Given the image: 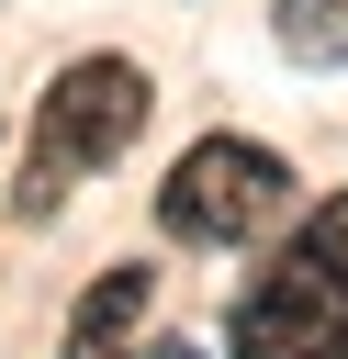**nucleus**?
I'll list each match as a JSON object with an SVG mask.
<instances>
[{
  "mask_svg": "<svg viewBox=\"0 0 348 359\" xmlns=\"http://www.w3.org/2000/svg\"><path fill=\"white\" fill-rule=\"evenodd\" d=\"M146 101H157V79H146L135 56H67V67L45 79V101H34V157H22L11 213L34 224V213H56L90 168H112V157L135 146Z\"/></svg>",
  "mask_w": 348,
  "mask_h": 359,
  "instance_id": "obj_1",
  "label": "nucleus"
},
{
  "mask_svg": "<svg viewBox=\"0 0 348 359\" xmlns=\"http://www.w3.org/2000/svg\"><path fill=\"white\" fill-rule=\"evenodd\" d=\"M281 202H292V168H281L258 135H202V146H180V168L157 180V224H168L180 247H247L258 224H281Z\"/></svg>",
  "mask_w": 348,
  "mask_h": 359,
  "instance_id": "obj_2",
  "label": "nucleus"
},
{
  "mask_svg": "<svg viewBox=\"0 0 348 359\" xmlns=\"http://www.w3.org/2000/svg\"><path fill=\"white\" fill-rule=\"evenodd\" d=\"M225 348L236 359H348V269L292 236L247 280V303L225 314Z\"/></svg>",
  "mask_w": 348,
  "mask_h": 359,
  "instance_id": "obj_3",
  "label": "nucleus"
},
{
  "mask_svg": "<svg viewBox=\"0 0 348 359\" xmlns=\"http://www.w3.org/2000/svg\"><path fill=\"white\" fill-rule=\"evenodd\" d=\"M146 303H157V269H146V258L101 269V280L79 292V314H67V359H135V325H146Z\"/></svg>",
  "mask_w": 348,
  "mask_h": 359,
  "instance_id": "obj_4",
  "label": "nucleus"
},
{
  "mask_svg": "<svg viewBox=\"0 0 348 359\" xmlns=\"http://www.w3.org/2000/svg\"><path fill=\"white\" fill-rule=\"evenodd\" d=\"M269 34L292 67H348V0H269Z\"/></svg>",
  "mask_w": 348,
  "mask_h": 359,
  "instance_id": "obj_5",
  "label": "nucleus"
},
{
  "mask_svg": "<svg viewBox=\"0 0 348 359\" xmlns=\"http://www.w3.org/2000/svg\"><path fill=\"white\" fill-rule=\"evenodd\" d=\"M135 359H202V348H191V337H146Z\"/></svg>",
  "mask_w": 348,
  "mask_h": 359,
  "instance_id": "obj_6",
  "label": "nucleus"
}]
</instances>
